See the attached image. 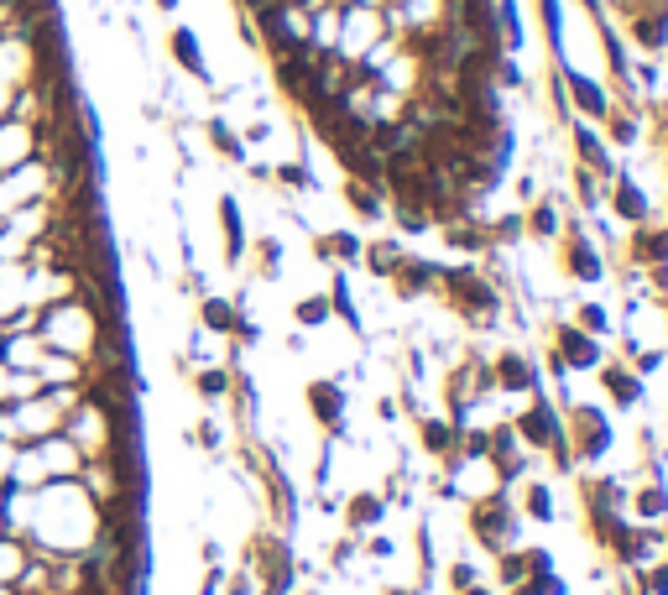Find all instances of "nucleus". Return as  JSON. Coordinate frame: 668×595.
Masks as SVG:
<instances>
[{
  "label": "nucleus",
  "mask_w": 668,
  "mask_h": 595,
  "mask_svg": "<svg viewBox=\"0 0 668 595\" xmlns=\"http://www.w3.org/2000/svg\"><path fill=\"white\" fill-rule=\"evenodd\" d=\"M512 428L522 449L532 455H544L559 470V476H580V465H575V449H569V424H565V408L549 397V387H538L532 397H522V408L512 413Z\"/></svg>",
  "instance_id": "obj_1"
},
{
  "label": "nucleus",
  "mask_w": 668,
  "mask_h": 595,
  "mask_svg": "<svg viewBox=\"0 0 668 595\" xmlns=\"http://www.w3.org/2000/svg\"><path fill=\"white\" fill-rule=\"evenodd\" d=\"M465 533H470L486 554L517 548L522 544V512H517V496L507 492V486H491L486 496L465 502Z\"/></svg>",
  "instance_id": "obj_2"
},
{
  "label": "nucleus",
  "mask_w": 668,
  "mask_h": 595,
  "mask_svg": "<svg viewBox=\"0 0 668 595\" xmlns=\"http://www.w3.org/2000/svg\"><path fill=\"white\" fill-rule=\"evenodd\" d=\"M559 272H565V282H575V288H600V282H611V256L590 240L585 215H569V225H565V240H559Z\"/></svg>",
  "instance_id": "obj_3"
},
{
  "label": "nucleus",
  "mask_w": 668,
  "mask_h": 595,
  "mask_svg": "<svg viewBox=\"0 0 668 595\" xmlns=\"http://www.w3.org/2000/svg\"><path fill=\"white\" fill-rule=\"evenodd\" d=\"M565 424H569V449H575V465H606L611 449H617V428H611V408L600 403H575L565 408Z\"/></svg>",
  "instance_id": "obj_4"
},
{
  "label": "nucleus",
  "mask_w": 668,
  "mask_h": 595,
  "mask_svg": "<svg viewBox=\"0 0 668 595\" xmlns=\"http://www.w3.org/2000/svg\"><path fill=\"white\" fill-rule=\"evenodd\" d=\"M549 350L559 360H565L575 376H596L606 360H611V350H606V340H596V335H585L580 324L569 319V314H559V319L549 324Z\"/></svg>",
  "instance_id": "obj_5"
},
{
  "label": "nucleus",
  "mask_w": 668,
  "mask_h": 595,
  "mask_svg": "<svg viewBox=\"0 0 668 595\" xmlns=\"http://www.w3.org/2000/svg\"><path fill=\"white\" fill-rule=\"evenodd\" d=\"M486 371H491V387L507 391V397H532V391L544 387V366H538V356H528L522 345L486 350Z\"/></svg>",
  "instance_id": "obj_6"
},
{
  "label": "nucleus",
  "mask_w": 668,
  "mask_h": 595,
  "mask_svg": "<svg viewBox=\"0 0 668 595\" xmlns=\"http://www.w3.org/2000/svg\"><path fill=\"white\" fill-rule=\"evenodd\" d=\"M215 220H220V261L225 272H240L246 256H251V230H246V209H240V194H215Z\"/></svg>",
  "instance_id": "obj_7"
},
{
  "label": "nucleus",
  "mask_w": 668,
  "mask_h": 595,
  "mask_svg": "<svg viewBox=\"0 0 668 595\" xmlns=\"http://www.w3.org/2000/svg\"><path fill=\"white\" fill-rule=\"evenodd\" d=\"M168 58L172 69L183 73V79H193L199 89H220V79H215V69H209V52H205V37L193 32L189 21H178V27H168Z\"/></svg>",
  "instance_id": "obj_8"
},
{
  "label": "nucleus",
  "mask_w": 668,
  "mask_h": 595,
  "mask_svg": "<svg viewBox=\"0 0 668 595\" xmlns=\"http://www.w3.org/2000/svg\"><path fill=\"white\" fill-rule=\"evenodd\" d=\"M606 215L621 225V230H637V225L652 220V194L642 188V178H632L627 168H617V178L606 184Z\"/></svg>",
  "instance_id": "obj_9"
},
{
  "label": "nucleus",
  "mask_w": 668,
  "mask_h": 595,
  "mask_svg": "<svg viewBox=\"0 0 668 595\" xmlns=\"http://www.w3.org/2000/svg\"><path fill=\"white\" fill-rule=\"evenodd\" d=\"M303 413H309L313 428L325 434V428H335L340 418H350V387H345L335 371L309 376V381H303Z\"/></svg>",
  "instance_id": "obj_10"
},
{
  "label": "nucleus",
  "mask_w": 668,
  "mask_h": 595,
  "mask_svg": "<svg viewBox=\"0 0 668 595\" xmlns=\"http://www.w3.org/2000/svg\"><path fill=\"white\" fill-rule=\"evenodd\" d=\"M559 69V79H565V89H569V110L580 120H590V126H600V120L611 116V89L600 85V79H590V73H580L575 63H554Z\"/></svg>",
  "instance_id": "obj_11"
},
{
  "label": "nucleus",
  "mask_w": 668,
  "mask_h": 595,
  "mask_svg": "<svg viewBox=\"0 0 668 595\" xmlns=\"http://www.w3.org/2000/svg\"><path fill=\"white\" fill-rule=\"evenodd\" d=\"M569 131V152H575V162H580V168H590L596 172V178H606V184H611V178H617V152H611V147H606V137H600V126H590V120H569L565 126Z\"/></svg>",
  "instance_id": "obj_12"
},
{
  "label": "nucleus",
  "mask_w": 668,
  "mask_h": 595,
  "mask_svg": "<svg viewBox=\"0 0 668 595\" xmlns=\"http://www.w3.org/2000/svg\"><path fill=\"white\" fill-rule=\"evenodd\" d=\"M439 282H445V261H429V256H402V267L392 272L387 288H392L402 304H418V298H439Z\"/></svg>",
  "instance_id": "obj_13"
},
{
  "label": "nucleus",
  "mask_w": 668,
  "mask_h": 595,
  "mask_svg": "<svg viewBox=\"0 0 668 595\" xmlns=\"http://www.w3.org/2000/svg\"><path fill=\"white\" fill-rule=\"evenodd\" d=\"M575 209H565V194H538L528 209H522V225H528V240H538V246H559L565 240V225Z\"/></svg>",
  "instance_id": "obj_14"
},
{
  "label": "nucleus",
  "mask_w": 668,
  "mask_h": 595,
  "mask_svg": "<svg viewBox=\"0 0 668 595\" xmlns=\"http://www.w3.org/2000/svg\"><path fill=\"white\" fill-rule=\"evenodd\" d=\"M600 387H606V408H617V413H637L642 403H648V381L627 366V360H606L600 366Z\"/></svg>",
  "instance_id": "obj_15"
},
{
  "label": "nucleus",
  "mask_w": 668,
  "mask_h": 595,
  "mask_svg": "<svg viewBox=\"0 0 668 595\" xmlns=\"http://www.w3.org/2000/svg\"><path fill=\"white\" fill-rule=\"evenodd\" d=\"M387 496L377 492V486H360V492H350L345 496V507H340V523H345V533H377V527H387Z\"/></svg>",
  "instance_id": "obj_16"
},
{
  "label": "nucleus",
  "mask_w": 668,
  "mask_h": 595,
  "mask_svg": "<svg viewBox=\"0 0 668 595\" xmlns=\"http://www.w3.org/2000/svg\"><path fill=\"white\" fill-rule=\"evenodd\" d=\"M439 230V240H445V251H455L460 261H480V256L491 251V236H486V220H476V215H460V220H445L433 225Z\"/></svg>",
  "instance_id": "obj_17"
},
{
  "label": "nucleus",
  "mask_w": 668,
  "mask_h": 595,
  "mask_svg": "<svg viewBox=\"0 0 668 595\" xmlns=\"http://www.w3.org/2000/svg\"><path fill=\"white\" fill-rule=\"evenodd\" d=\"M455 439H460V428L449 424L445 413H418V418H412V444L429 459H439V465L455 455Z\"/></svg>",
  "instance_id": "obj_18"
},
{
  "label": "nucleus",
  "mask_w": 668,
  "mask_h": 595,
  "mask_svg": "<svg viewBox=\"0 0 668 595\" xmlns=\"http://www.w3.org/2000/svg\"><path fill=\"white\" fill-rule=\"evenodd\" d=\"M272 188H282L288 199H319L325 178L313 172L309 157H282V162H272Z\"/></svg>",
  "instance_id": "obj_19"
},
{
  "label": "nucleus",
  "mask_w": 668,
  "mask_h": 595,
  "mask_svg": "<svg viewBox=\"0 0 668 595\" xmlns=\"http://www.w3.org/2000/svg\"><path fill=\"white\" fill-rule=\"evenodd\" d=\"M205 141H209V152L220 157V162H230V168H246V162H251V147L240 141V126H230L225 110L205 116Z\"/></svg>",
  "instance_id": "obj_20"
},
{
  "label": "nucleus",
  "mask_w": 668,
  "mask_h": 595,
  "mask_svg": "<svg viewBox=\"0 0 668 595\" xmlns=\"http://www.w3.org/2000/svg\"><path fill=\"white\" fill-rule=\"evenodd\" d=\"M512 496H517V512H522V523H538V527L559 523V496H554V486H549L544 476H528Z\"/></svg>",
  "instance_id": "obj_21"
},
{
  "label": "nucleus",
  "mask_w": 668,
  "mask_h": 595,
  "mask_svg": "<svg viewBox=\"0 0 668 595\" xmlns=\"http://www.w3.org/2000/svg\"><path fill=\"white\" fill-rule=\"evenodd\" d=\"M329 308H335V319L356 335V340H366V314H360V304H356V282H350V272L345 267H329Z\"/></svg>",
  "instance_id": "obj_22"
},
{
  "label": "nucleus",
  "mask_w": 668,
  "mask_h": 595,
  "mask_svg": "<svg viewBox=\"0 0 668 595\" xmlns=\"http://www.w3.org/2000/svg\"><path fill=\"white\" fill-rule=\"evenodd\" d=\"M193 324L209 329L215 340H230V335H236V324H240L236 298H225V292H205V298H193Z\"/></svg>",
  "instance_id": "obj_23"
},
{
  "label": "nucleus",
  "mask_w": 668,
  "mask_h": 595,
  "mask_svg": "<svg viewBox=\"0 0 668 595\" xmlns=\"http://www.w3.org/2000/svg\"><path fill=\"white\" fill-rule=\"evenodd\" d=\"M189 387H193V397L205 403L209 413H220V408H230V387H236V371L230 366H193L189 371Z\"/></svg>",
  "instance_id": "obj_24"
},
{
  "label": "nucleus",
  "mask_w": 668,
  "mask_h": 595,
  "mask_svg": "<svg viewBox=\"0 0 668 595\" xmlns=\"http://www.w3.org/2000/svg\"><path fill=\"white\" fill-rule=\"evenodd\" d=\"M340 199L345 209L366 225H381L387 220V188L381 184H360V178H340Z\"/></svg>",
  "instance_id": "obj_25"
},
{
  "label": "nucleus",
  "mask_w": 668,
  "mask_h": 595,
  "mask_svg": "<svg viewBox=\"0 0 668 595\" xmlns=\"http://www.w3.org/2000/svg\"><path fill=\"white\" fill-rule=\"evenodd\" d=\"M600 137H606L611 152H637V147H642V110L611 105V116L600 120Z\"/></svg>",
  "instance_id": "obj_26"
},
{
  "label": "nucleus",
  "mask_w": 668,
  "mask_h": 595,
  "mask_svg": "<svg viewBox=\"0 0 668 595\" xmlns=\"http://www.w3.org/2000/svg\"><path fill=\"white\" fill-rule=\"evenodd\" d=\"M627 517L642 527H664L668 523V486L664 480H642V486H632V496H627Z\"/></svg>",
  "instance_id": "obj_27"
},
{
  "label": "nucleus",
  "mask_w": 668,
  "mask_h": 595,
  "mask_svg": "<svg viewBox=\"0 0 668 595\" xmlns=\"http://www.w3.org/2000/svg\"><path fill=\"white\" fill-rule=\"evenodd\" d=\"M402 256H408V246L397 236L387 240H366V251H360V272L377 277V282H392V272L402 267Z\"/></svg>",
  "instance_id": "obj_28"
},
{
  "label": "nucleus",
  "mask_w": 668,
  "mask_h": 595,
  "mask_svg": "<svg viewBox=\"0 0 668 595\" xmlns=\"http://www.w3.org/2000/svg\"><path fill=\"white\" fill-rule=\"evenodd\" d=\"M335 324V308H329V292H298L292 298V329H303V335H319Z\"/></svg>",
  "instance_id": "obj_29"
},
{
  "label": "nucleus",
  "mask_w": 668,
  "mask_h": 595,
  "mask_svg": "<svg viewBox=\"0 0 668 595\" xmlns=\"http://www.w3.org/2000/svg\"><path fill=\"white\" fill-rule=\"evenodd\" d=\"M251 256H257L261 282H282V277H288V240L282 236H257L251 240Z\"/></svg>",
  "instance_id": "obj_30"
},
{
  "label": "nucleus",
  "mask_w": 668,
  "mask_h": 595,
  "mask_svg": "<svg viewBox=\"0 0 668 595\" xmlns=\"http://www.w3.org/2000/svg\"><path fill=\"white\" fill-rule=\"evenodd\" d=\"M569 199H575V209H585V215H596V209H606V178H596L590 168H569Z\"/></svg>",
  "instance_id": "obj_31"
},
{
  "label": "nucleus",
  "mask_w": 668,
  "mask_h": 595,
  "mask_svg": "<svg viewBox=\"0 0 668 595\" xmlns=\"http://www.w3.org/2000/svg\"><path fill=\"white\" fill-rule=\"evenodd\" d=\"M569 319L580 324L585 335H596V340H611V335H617V319H611V308H606V304H590V298L569 304Z\"/></svg>",
  "instance_id": "obj_32"
},
{
  "label": "nucleus",
  "mask_w": 668,
  "mask_h": 595,
  "mask_svg": "<svg viewBox=\"0 0 668 595\" xmlns=\"http://www.w3.org/2000/svg\"><path fill=\"white\" fill-rule=\"evenodd\" d=\"M183 444H193V449H205V455L220 459L225 449H230V434H225V424L215 418V413H205V418H199V424L183 434Z\"/></svg>",
  "instance_id": "obj_33"
},
{
  "label": "nucleus",
  "mask_w": 668,
  "mask_h": 595,
  "mask_svg": "<svg viewBox=\"0 0 668 595\" xmlns=\"http://www.w3.org/2000/svg\"><path fill=\"white\" fill-rule=\"evenodd\" d=\"M491 569H497V585L501 591H512V585H528V548H501V554H491Z\"/></svg>",
  "instance_id": "obj_34"
},
{
  "label": "nucleus",
  "mask_w": 668,
  "mask_h": 595,
  "mask_svg": "<svg viewBox=\"0 0 668 595\" xmlns=\"http://www.w3.org/2000/svg\"><path fill=\"white\" fill-rule=\"evenodd\" d=\"M532 6H538V21H544V32H549L554 63H569V52H565V0H532Z\"/></svg>",
  "instance_id": "obj_35"
},
{
  "label": "nucleus",
  "mask_w": 668,
  "mask_h": 595,
  "mask_svg": "<svg viewBox=\"0 0 668 595\" xmlns=\"http://www.w3.org/2000/svg\"><path fill=\"white\" fill-rule=\"evenodd\" d=\"M325 564L335 569V575H356V564H360V538L356 533H340V538L325 548Z\"/></svg>",
  "instance_id": "obj_36"
},
{
  "label": "nucleus",
  "mask_w": 668,
  "mask_h": 595,
  "mask_svg": "<svg viewBox=\"0 0 668 595\" xmlns=\"http://www.w3.org/2000/svg\"><path fill=\"white\" fill-rule=\"evenodd\" d=\"M360 559L371 564V569L392 564L397 559V538L387 533V527H377V533H360Z\"/></svg>",
  "instance_id": "obj_37"
},
{
  "label": "nucleus",
  "mask_w": 668,
  "mask_h": 595,
  "mask_svg": "<svg viewBox=\"0 0 668 595\" xmlns=\"http://www.w3.org/2000/svg\"><path fill=\"white\" fill-rule=\"evenodd\" d=\"M439 569H445V585L455 595L460 591H470V585H480V564H470V559H460V554H455V559L449 564H439Z\"/></svg>",
  "instance_id": "obj_38"
},
{
  "label": "nucleus",
  "mask_w": 668,
  "mask_h": 595,
  "mask_svg": "<svg viewBox=\"0 0 668 595\" xmlns=\"http://www.w3.org/2000/svg\"><path fill=\"white\" fill-rule=\"evenodd\" d=\"M627 366H632V371L642 376V381H652L658 371H668V345H642V350H637V356L627 360Z\"/></svg>",
  "instance_id": "obj_39"
},
{
  "label": "nucleus",
  "mask_w": 668,
  "mask_h": 595,
  "mask_svg": "<svg viewBox=\"0 0 668 595\" xmlns=\"http://www.w3.org/2000/svg\"><path fill=\"white\" fill-rule=\"evenodd\" d=\"M549 110H554V120H559V126H569V120H575V110H569V89H565V79H559V69L549 73Z\"/></svg>",
  "instance_id": "obj_40"
},
{
  "label": "nucleus",
  "mask_w": 668,
  "mask_h": 595,
  "mask_svg": "<svg viewBox=\"0 0 668 595\" xmlns=\"http://www.w3.org/2000/svg\"><path fill=\"white\" fill-rule=\"evenodd\" d=\"M512 194H517V209H528L538 194H544V184H538V172L532 168H522V172H512Z\"/></svg>",
  "instance_id": "obj_41"
},
{
  "label": "nucleus",
  "mask_w": 668,
  "mask_h": 595,
  "mask_svg": "<svg viewBox=\"0 0 668 595\" xmlns=\"http://www.w3.org/2000/svg\"><path fill=\"white\" fill-rule=\"evenodd\" d=\"M528 591L532 595H569V579L559 575V569H549V575H528Z\"/></svg>",
  "instance_id": "obj_42"
},
{
  "label": "nucleus",
  "mask_w": 668,
  "mask_h": 595,
  "mask_svg": "<svg viewBox=\"0 0 668 595\" xmlns=\"http://www.w3.org/2000/svg\"><path fill=\"white\" fill-rule=\"evenodd\" d=\"M225 595H257V575L240 564L236 575H225Z\"/></svg>",
  "instance_id": "obj_43"
},
{
  "label": "nucleus",
  "mask_w": 668,
  "mask_h": 595,
  "mask_svg": "<svg viewBox=\"0 0 668 595\" xmlns=\"http://www.w3.org/2000/svg\"><path fill=\"white\" fill-rule=\"evenodd\" d=\"M313 507H319V517H329V523H335V517H340V507H345V496L340 492H313Z\"/></svg>",
  "instance_id": "obj_44"
},
{
  "label": "nucleus",
  "mask_w": 668,
  "mask_h": 595,
  "mask_svg": "<svg viewBox=\"0 0 668 595\" xmlns=\"http://www.w3.org/2000/svg\"><path fill=\"white\" fill-rule=\"evenodd\" d=\"M377 418L387 428H402V408H397V397H387V391H381V397H377Z\"/></svg>",
  "instance_id": "obj_45"
},
{
  "label": "nucleus",
  "mask_w": 668,
  "mask_h": 595,
  "mask_svg": "<svg viewBox=\"0 0 668 595\" xmlns=\"http://www.w3.org/2000/svg\"><path fill=\"white\" fill-rule=\"evenodd\" d=\"M528 569L532 575H549V569H559V559H554L549 548H528Z\"/></svg>",
  "instance_id": "obj_46"
},
{
  "label": "nucleus",
  "mask_w": 668,
  "mask_h": 595,
  "mask_svg": "<svg viewBox=\"0 0 668 595\" xmlns=\"http://www.w3.org/2000/svg\"><path fill=\"white\" fill-rule=\"evenodd\" d=\"M199 595H225V564H209V569H205V585H199Z\"/></svg>",
  "instance_id": "obj_47"
},
{
  "label": "nucleus",
  "mask_w": 668,
  "mask_h": 595,
  "mask_svg": "<svg viewBox=\"0 0 668 595\" xmlns=\"http://www.w3.org/2000/svg\"><path fill=\"white\" fill-rule=\"evenodd\" d=\"M282 350H288V356H309V335H303V329H288V335H282Z\"/></svg>",
  "instance_id": "obj_48"
},
{
  "label": "nucleus",
  "mask_w": 668,
  "mask_h": 595,
  "mask_svg": "<svg viewBox=\"0 0 668 595\" xmlns=\"http://www.w3.org/2000/svg\"><path fill=\"white\" fill-rule=\"evenodd\" d=\"M199 559H205V564H225V544H220V538H205V544H199Z\"/></svg>",
  "instance_id": "obj_49"
},
{
  "label": "nucleus",
  "mask_w": 668,
  "mask_h": 595,
  "mask_svg": "<svg viewBox=\"0 0 668 595\" xmlns=\"http://www.w3.org/2000/svg\"><path fill=\"white\" fill-rule=\"evenodd\" d=\"M157 11H162V17H178V11H183V0H152Z\"/></svg>",
  "instance_id": "obj_50"
},
{
  "label": "nucleus",
  "mask_w": 668,
  "mask_h": 595,
  "mask_svg": "<svg viewBox=\"0 0 668 595\" xmlns=\"http://www.w3.org/2000/svg\"><path fill=\"white\" fill-rule=\"evenodd\" d=\"M501 595H532V591H528V585H512V591H501Z\"/></svg>",
  "instance_id": "obj_51"
},
{
  "label": "nucleus",
  "mask_w": 668,
  "mask_h": 595,
  "mask_svg": "<svg viewBox=\"0 0 668 595\" xmlns=\"http://www.w3.org/2000/svg\"><path fill=\"white\" fill-rule=\"evenodd\" d=\"M664 548H668V523H664Z\"/></svg>",
  "instance_id": "obj_52"
},
{
  "label": "nucleus",
  "mask_w": 668,
  "mask_h": 595,
  "mask_svg": "<svg viewBox=\"0 0 668 595\" xmlns=\"http://www.w3.org/2000/svg\"><path fill=\"white\" fill-rule=\"evenodd\" d=\"M0 538H6V523H0Z\"/></svg>",
  "instance_id": "obj_53"
},
{
  "label": "nucleus",
  "mask_w": 668,
  "mask_h": 595,
  "mask_svg": "<svg viewBox=\"0 0 668 595\" xmlns=\"http://www.w3.org/2000/svg\"><path fill=\"white\" fill-rule=\"evenodd\" d=\"M664 455H668V449H664Z\"/></svg>",
  "instance_id": "obj_54"
}]
</instances>
